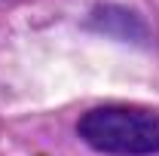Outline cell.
Returning a JSON list of instances; mask_svg holds the SVG:
<instances>
[{"mask_svg": "<svg viewBox=\"0 0 159 156\" xmlns=\"http://www.w3.org/2000/svg\"><path fill=\"white\" fill-rule=\"evenodd\" d=\"M77 135L107 156H153L159 153V113L132 104H101L80 117Z\"/></svg>", "mask_w": 159, "mask_h": 156, "instance_id": "obj_1", "label": "cell"}]
</instances>
